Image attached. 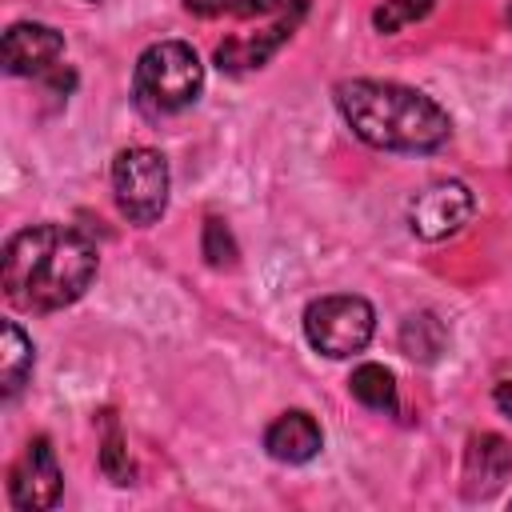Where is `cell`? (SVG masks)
Wrapping results in <instances>:
<instances>
[{
	"mask_svg": "<svg viewBox=\"0 0 512 512\" xmlns=\"http://www.w3.org/2000/svg\"><path fill=\"white\" fill-rule=\"evenodd\" d=\"M32 364H36L32 340L20 332L16 320H4V328H0V392H4V400H12L28 384Z\"/></svg>",
	"mask_w": 512,
	"mask_h": 512,
	"instance_id": "cell-12",
	"label": "cell"
},
{
	"mask_svg": "<svg viewBox=\"0 0 512 512\" xmlns=\"http://www.w3.org/2000/svg\"><path fill=\"white\" fill-rule=\"evenodd\" d=\"M348 392L372 412H396V376L384 364H360L348 376Z\"/></svg>",
	"mask_w": 512,
	"mask_h": 512,
	"instance_id": "cell-14",
	"label": "cell"
},
{
	"mask_svg": "<svg viewBox=\"0 0 512 512\" xmlns=\"http://www.w3.org/2000/svg\"><path fill=\"white\" fill-rule=\"evenodd\" d=\"M492 400H496V408H500L504 416H512V380H500V384L492 388Z\"/></svg>",
	"mask_w": 512,
	"mask_h": 512,
	"instance_id": "cell-19",
	"label": "cell"
},
{
	"mask_svg": "<svg viewBox=\"0 0 512 512\" xmlns=\"http://www.w3.org/2000/svg\"><path fill=\"white\" fill-rule=\"evenodd\" d=\"M336 108L344 124L380 152H436L452 136L448 112L428 92L396 80H340Z\"/></svg>",
	"mask_w": 512,
	"mask_h": 512,
	"instance_id": "cell-2",
	"label": "cell"
},
{
	"mask_svg": "<svg viewBox=\"0 0 512 512\" xmlns=\"http://www.w3.org/2000/svg\"><path fill=\"white\" fill-rule=\"evenodd\" d=\"M308 8H292V12H280L272 16V24H264L256 36H228L220 48H216V64L224 72H248V68H260L292 32L296 24L304 20Z\"/></svg>",
	"mask_w": 512,
	"mask_h": 512,
	"instance_id": "cell-10",
	"label": "cell"
},
{
	"mask_svg": "<svg viewBox=\"0 0 512 512\" xmlns=\"http://www.w3.org/2000/svg\"><path fill=\"white\" fill-rule=\"evenodd\" d=\"M204 92V64L192 44L160 40L140 52L132 68V100L144 116H176Z\"/></svg>",
	"mask_w": 512,
	"mask_h": 512,
	"instance_id": "cell-3",
	"label": "cell"
},
{
	"mask_svg": "<svg viewBox=\"0 0 512 512\" xmlns=\"http://www.w3.org/2000/svg\"><path fill=\"white\" fill-rule=\"evenodd\" d=\"M168 184H172L168 160L156 148L136 144V148L116 152V160H112V192H116V208L132 224L148 228V224H156L164 216Z\"/></svg>",
	"mask_w": 512,
	"mask_h": 512,
	"instance_id": "cell-5",
	"label": "cell"
},
{
	"mask_svg": "<svg viewBox=\"0 0 512 512\" xmlns=\"http://www.w3.org/2000/svg\"><path fill=\"white\" fill-rule=\"evenodd\" d=\"M372 332H376V312L364 296L336 292V296H320L304 308L308 344L332 360H348V356L364 352Z\"/></svg>",
	"mask_w": 512,
	"mask_h": 512,
	"instance_id": "cell-4",
	"label": "cell"
},
{
	"mask_svg": "<svg viewBox=\"0 0 512 512\" xmlns=\"http://www.w3.org/2000/svg\"><path fill=\"white\" fill-rule=\"evenodd\" d=\"M308 0H184V8L192 16H276V12H288V8H300Z\"/></svg>",
	"mask_w": 512,
	"mask_h": 512,
	"instance_id": "cell-15",
	"label": "cell"
},
{
	"mask_svg": "<svg viewBox=\"0 0 512 512\" xmlns=\"http://www.w3.org/2000/svg\"><path fill=\"white\" fill-rule=\"evenodd\" d=\"M320 448H324V432H320V424H316L308 412H300V408L276 416V420L264 428V452H268L272 460H280V464H308Z\"/></svg>",
	"mask_w": 512,
	"mask_h": 512,
	"instance_id": "cell-11",
	"label": "cell"
},
{
	"mask_svg": "<svg viewBox=\"0 0 512 512\" xmlns=\"http://www.w3.org/2000/svg\"><path fill=\"white\" fill-rule=\"evenodd\" d=\"M512 476V440L496 432H480L464 448V496L488 500Z\"/></svg>",
	"mask_w": 512,
	"mask_h": 512,
	"instance_id": "cell-9",
	"label": "cell"
},
{
	"mask_svg": "<svg viewBox=\"0 0 512 512\" xmlns=\"http://www.w3.org/2000/svg\"><path fill=\"white\" fill-rule=\"evenodd\" d=\"M508 508H512V500H508Z\"/></svg>",
	"mask_w": 512,
	"mask_h": 512,
	"instance_id": "cell-20",
	"label": "cell"
},
{
	"mask_svg": "<svg viewBox=\"0 0 512 512\" xmlns=\"http://www.w3.org/2000/svg\"><path fill=\"white\" fill-rule=\"evenodd\" d=\"M0 56H4V72L8 76H48L52 68H60L64 36L52 24L20 20V24H12L4 32Z\"/></svg>",
	"mask_w": 512,
	"mask_h": 512,
	"instance_id": "cell-8",
	"label": "cell"
},
{
	"mask_svg": "<svg viewBox=\"0 0 512 512\" xmlns=\"http://www.w3.org/2000/svg\"><path fill=\"white\" fill-rule=\"evenodd\" d=\"M60 488H64V472L56 464L52 440L48 436L28 440L24 456L8 472V500L20 512H48L60 500Z\"/></svg>",
	"mask_w": 512,
	"mask_h": 512,
	"instance_id": "cell-7",
	"label": "cell"
},
{
	"mask_svg": "<svg viewBox=\"0 0 512 512\" xmlns=\"http://www.w3.org/2000/svg\"><path fill=\"white\" fill-rule=\"evenodd\" d=\"M96 248L68 224H32L4 244L0 288L20 312H60L96 280Z\"/></svg>",
	"mask_w": 512,
	"mask_h": 512,
	"instance_id": "cell-1",
	"label": "cell"
},
{
	"mask_svg": "<svg viewBox=\"0 0 512 512\" xmlns=\"http://www.w3.org/2000/svg\"><path fill=\"white\" fill-rule=\"evenodd\" d=\"M100 472L112 484H132V460H128V444L124 432L116 424L112 412H104V444H100Z\"/></svg>",
	"mask_w": 512,
	"mask_h": 512,
	"instance_id": "cell-16",
	"label": "cell"
},
{
	"mask_svg": "<svg viewBox=\"0 0 512 512\" xmlns=\"http://www.w3.org/2000/svg\"><path fill=\"white\" fill-rule=\"evenodd\" d=\"M200 252H204V260H208V268H216V272H228V268H236V260H240V248H236V240H232V232H228V224H224L220 216H208V220H204Z\"/></svg>",
	"mask_w": 512,
	"mask_h": 512,
	"instance_id": "cell-17",
	"label": "cell"
},
{
	"mask_svg": "<svg viewBox=\"0 0 512 512\" xmlns=\"http://www.w3.org/2000/svg\"><path fill=\"white\" fill-rule=\"evenodd\" d=\"M476 212V196L464 180H436L408 200V228L420 240L456 236Z\"/></svg>",
	"mask_w": 512,
	"mask_h": 512,
	"instance_id": "cell-6",
	"label": "cell"
},
{
	"mask_svg": "<svg viewBox=\"0 0 512 512\" xmlns=\"http://www.w3.org/2000/svg\"><path fill=\"white\" fill-rule=\"evenodd\" d=\"M444 344H448V328H444V320L436 312L420 308V312L404 316V324H400V352L408 360L432 364V360H440Z\"/></svg>",
	"mask_w": 512,
	"mask_h": 512,
	"instance_id": "cell-13",
	"label": "cell"
},
{
	"mask_svg": "<svg viewBox=\"0 0 512 512\" xmlns=\"http://www.w3.org/2000/svg\"><path fill=\"white\" fill-rule=\"evenodd\" d=\"M432 4L436 0H384L372 12V24H376V32H396V28L412 24V20H424L432 12Z\"/></svg>",
	"mask_w": 512,
	"mask_h": 512,
	"instance_id": "cell-18",
	"label": "cell"
}]
</instances>
